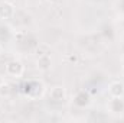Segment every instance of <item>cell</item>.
Masks as SVG:
<instances>
[{"mask_svg":"<svg viewBox=\"0 0 124 123\" xmlns=\"http://www.w3.org/2000/svg\"><path fill=\"white\" fill-rule=\"evenodd\" d=\"M25 72V65L19 60H12L6 64V74L12 78H20Z\"/></svg>","mask_w":124,"mask_h":123,"instance_id":"1","label":"cell"},{"mask_svg":"<svg viewBox=\"0 0 124 123\" xmlns=\"http://www.w3.org/2000/svg\"><path fill=\"white\" fill-rule=\"evenodd\" d=\"M107 109L114 116H123L124 114V100L123 97H111V100L107 104Z\"/></svg>","mask_w":124,"mask_h":123,"instance_id":"2","label":"cell"},{"mask_svg":"<svg viewBox=\"0 0 124 123\" xmlns=\"http://www.w3.org/2000/svg\"><path fill=\"white\" fill-rule=\"evenodd\" d=\"M13 16H15V4L7 0L0 1V19L7 20V19H12Z\"/></svg>","mask_w":124,"mask_h":123,"instance_id":"3","label":"cell"},{"mask_svg":"<svg viewBox=\"0 0 124 123\" xmlns=\"http://www.w3.org/2000/svg\"><path fill=\"white\" fill-rule=\"evenodd\" d=\"M49 98L52 101H56V103L65 101V98H66V88L63 86H54L49 90Z\"/></svg>","mask_w":124,"mask_h":123,"instance_id":"4","label":"cell"},{"mask_svg":"<svg viewBox=\"0 0 124 123\" xmlns=\"http://www.w3.org/2000/svg\"><path fill=\"white\" fill-rule=\"evenodd\" d=\"M90 103H91V97H90V94L85 91V90L78 91L75 94V97H74V104H75L77 107L84 109V107L90 106Z\"/></svg>","mask_w":124,"mask_h":123,"instance_id":"5","label":"cell"},{"mask_svg":"<svg viewBox=\"0 0 124 123\" xmlns=\"http://www.w3.org/2000/svg\"><path fill=\"white\" fill-rule=\"evenodd\" d=\"M36 68L42 72H46L52 68V58L49 54H43V55H39V58L36 60Z\"/></svg>","mask_w":124,"mask_h":123,"instance_id":"6","label":"cell"},{"mask_svg":"<svg viewBox=\"0 0 124 123\" xmlns=\"http://www.w3.org/2000/svg\"><path fill=\"white\" fill-rule=\"evenodd\" d=\"M108 93L111 97H124V83L120 80L111 81L108 86Z\"/></svg>","mask_w":124,"mask_h":123,"instance_id":"7","label":"cell"},{"mask_svg":"<svg viewBox=\"0 0 124 123\" xmlns=\"http://www.w3.org/2000/svg\"><path fill=\"white\" fill-rule=\"evenodd\" d=\"M10 96H12V86L4 81V83L0 86V97H1V98H9Z\"/></svg>","mask_w":124,"mask_h":123,"instance_id":"8","label":"cell"},{"mask_svg":"<svg viewBox=\"0 0 124 123\" xmlns=\"http://www.w3.org/2000/svg\"><path fill=\"white\" fill-rule=\"evenodd\" d=\"M3 83H4V78H3V77H0V86H1Z\"/></svg>","mask_w":124,"mask_h":123,"instance_id":"9","label":"cell"},{"mask_svg":"<svg viewBox=\"0 0 124 123\" xmlns=\"http://www.w3.org/2000/svg\"><path fill=\"white\" fill-rule=\"evenodd\" d=\"M48 1H49V3H56L58 0H48Z\"/></svg>","mask_w":124,"mask_h":123,"instance_id":"10","label":"cell"},{"mask_svg":"<svg viewBox=\"0 0 124 123\" xmlns=\"http://www.w3.org/2000/svg\"><path fill=\"white\" fill-rule=\"evenodd\" d=\"M3 52V46H1V44H0V54Z\"/></svg>","mask_w":124,"mask_h":123,"instance_id":"11","label":"cell"},{"mask_svg":"<svg viewBox=\"0 0 124 123\" xmlns=\"http://www.w3.org/2000/svg\"><path fill=\"white\" fill-rule=\"evenodd\" d=\"M121 62H123V67H124V55H123V58H121Z\"/></svg>","mask_w":124,"mask_h":123,"instance_id":"12","label":"cell"},{"mask_svg":"<svg viewBox=\"0 0 124 123\" xmlns=\"http://www.w3.org/2000/svg\"><path fill=\"white\" fill-rule=\"evenodd\" d=\"M123 75H124V67H123Z\"/></svg>","mask_w":124,"mask_h":123,"instance_id":"13","label":"cell"}]
</instances>
